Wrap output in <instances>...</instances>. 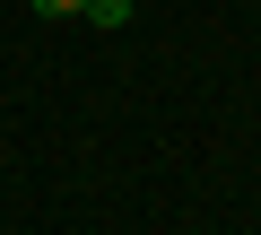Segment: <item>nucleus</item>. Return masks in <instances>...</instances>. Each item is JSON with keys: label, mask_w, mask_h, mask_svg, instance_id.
Returning <instances> with one entry per match:
<instances>
[{"label": "nucleus", "mask_w": 261, "mask_h": 235, "mask_svg": "<svg viewBox=\"0 0 261 235\" xmlns=\"http://www.w3.org/2000/svg\"><path fill=\"white\" fill-rule=\"evenodd\" d=\"M130 9H140V0H87V27L113 35V27H130Z\"/></svg>", "instance_id": "f257e3e1"}, {"label": "nucleus", "mask_w": 261, "mask_h": 235, "mask_svg": "<svg viewBox=\"0 0 261 235\" xmlns=\"http://www.w3.org/2000/svg\"><path fill=\"white\" fill-rule=\"evenodd\" d=\"M35 18H87V0H35Z\"/></svg>", "instance_id": "f03ea898"}]
</instances>
